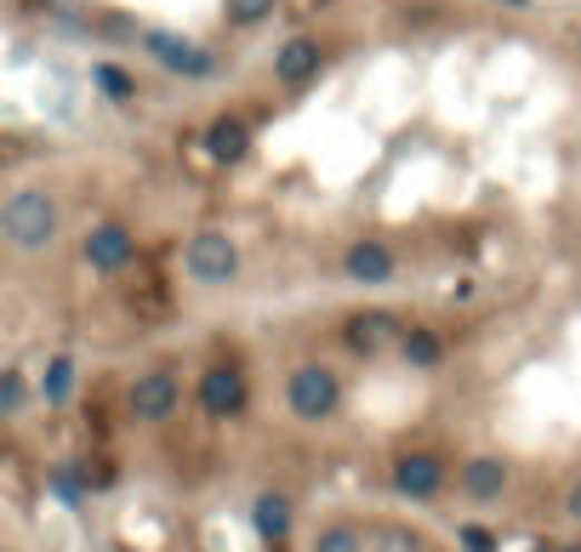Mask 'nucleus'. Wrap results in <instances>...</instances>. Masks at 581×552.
<instances>
[{"label":"nucleus","instance_id":"obj_1","mask_svg":"<svg viewBox=\"0 0 581 552\" xmlns=\"http://www.w3.org/2000/svg\"><path fill=\"white\" fill-rule=\"evenodd\" d=\"M0 239H7L12 250H23V257L46 250V245L58 239V199L46 194V188L7 194V206H0Z\"/></svg>","mask_w":581,"mask_h":552},{"label":"nucleus","instance_id":"obj_2","mask_svg":"<svg viewBox=\"0 0 581 552\" xmlns=\"http://www.w3.org/2000/svg\"><path fill=\"white\" fill-rule=\"evenodd\" d=\"M285 405L297 422H331L343 411V376L331 365H297L285 376Z\"/></svg>","mask_w":581,"mask_h":552},{"label":"nucleus","instance_id":"obj_3","mask_svg":"<svg viewBox=\"0 0 581 552\" xmlns=\"http://www.w3.org/2000/svg\"><path fill=\"white\" fill-rule=\"evenodd\" d=\"M183 274H188L194 285H206V290L228 285V279L239 274V239H234L228 228L188 234V245H183Z\"/></svg>","mask_w":581,"mask_h":552},{"label":"nucleus","instance_id":"obj_4","mask_svg":"<svg viewBox=\"0 0 581 552\" xmlns=\"http://www.w3.org/2000/svg\"><path fill=\"white\" fill-rule=\"evenodd\" d=\"M126 405H131V422H142V427L171 422V416H177V405H183V376H177L171 365L142 371V376L131 382V393H126Z\"/></svg>","mask_w":581,"mask_h":552},{"label":"nucleus","instance_id":"obj_5","mask_svg":"<svg viewBox=\"0 0 581 552\" xmlns=\"http://www.w3.org/2000/svg\"><path fill=\"white\" fill-rule=\"evenodd\" d=\"M142 52H149L166 75H183V80H211L217 75V58L206 52L200 40H183L171 29H142Z\"/></svg>","mask_w":581,"mask_h":552},{"label":"nucleus","instance_id":"obj_6","mask_svg":"<svg viewBox=\"0 0 581 552\" xmlns=\"http://www.w3.org/2000/svg\"><path fill=\"white\" fill-rule=\"evenodd\" d=\"M80 257H86L91 274H120V268H131V257H137V239H131L126 223H97V228H86V239H80Z\"/></svg>","mask_w":581,"mask_h":552},{"label":"nucleus","instance_id":"obj_7","mask_svg":"<svg viewBox=\"0 0 581 552\" xmlns=\"http://www.w3.org/2000/svg\"><path fill=\"white\" fill-rule=\"evenodd\" d=\"M343 274H348V285H387L400 274V257H394V245L387 239H354L348 250H343Z\"/></svg>","mask_w":581,"mask_h":552},{"label":"nucleus","instance_id":"obj_8","mask_svg":"<svg viewBox=\"0 0 581 552\" xmlns=\"http://www.w3.org/2000/svg\"><path fill=\"white\" fill-rule=\"evenodd\" d=\"M246 376H239L234 365H211L206 376H200V411L211 416V422H228V416H239L246 411Z\"/></svg>","mask_w":581,"mask_h":552},{"label":"nucleus","instance_id":"obj_9","mask_svg":"<svg viewBox=\"0 0 581 552\" xmlns=\"http://www.w3.org/2000/svg\"><path fill=\"white\" fill-rule=\"evenodd\" d=\"M394 490L405 501H433V495L445 490V462L427 456V450H411V456L394 462Z\"/></svg>","mask_w":581,"mask_h":552},{"label":"nucleus","instance_id":"obj_10","mask_svg":"<svg viewBox=\"0 0 581 552\" xmlns=\"http://www.w3.org/2000/svg\"><path fill=\"white\" fill-rule=\"evenodd\" d=\"M290 524H297V507H290V495H279V490H263V495L252 501V530H257V541H263V546L285 552V541H290Z\"/></svg>","mask_w":581,"mask_h":552},{"label":"nucleus","instance_id":"obj_11","mask_svg":"<svg viewBox=\"0 0 581 552\" xmlns=\"http://www.w3.org/2000/svg\"><path fill=\"white\" fill-rule=\"evenodd\" d=\"M75 387H80V359L75 354H52L40 365V376H35V398L46 411H63L75 398Z\"/></svg>","mask_w":581,"mask_h":552},{"label":"nucleus","instance_id":"obj_12","mask_svg":"<svg viewBox=\"0 0 581 552\" xmlns=\"http://www.w3.org/2000/svg\"><path fill=\"white\" fill-rule=\"evenodd\" d=\"M314 75H319V40L297 34V40H285L274 52V80L279 86H308Z\"/></svg>","mask_w":581,"mask_h":552},{"label":"nucleus","instance_id":"obj_13","mask_svg":"<svg viewBox=\"0 0 581 552\" xmlns=\"http://www.w3.org/2000/svg\"><path fill=\"white\" fill-rule=\"evenodd\" d=\"M206 155H211L217 166H239V160L252 155V126L239 120V115L211 120V131H206Z\"/></svg>","mask_w":581,"mask_h":552},{"label":"nucleus","instance_id":"obj_14","mask_svg":"<svg viewBox=\"0 0 581 552\" xmlns=\"http://www.w3.org/2000/svg\"><path fill=\"white\" fill-rule=\"evenodd\" d=\"M462 490H467V501H502V490H508V462L502 456H473V462H462Z\"/></svg>","mask_w":581,"mask_h":552},{"label":"nucleus","instance_id":"obj_15","mask_svg":"<svg viewBox=\"0 0 581 552\" xmlns=\"http://www.w3.org/2000/svg\"><path fill=\"white\" fill-rule=\"evenodd\" d=\"M343 336H348V347H354V354H376V347H387V342L400 336V325H394V314L371 308V314H354Z\"/></svg>","mask_w":581,"mask_h":552},{"label":"nucleus","instance_id":"obj_16","mask_svg":"<svg viewBox=\"0 0 581 552\" xmlns=\"http://www.w3.org/2000/svg\"><path fill=\"white\" fill-rule=\"evenodd\" d=\"M400 354H405V365H416V371H433V365L445 359V342H440V331L411 325V331L400 336Z\"/></svg>","mask_w":581,"mask_h":552},{"label":"nucleus","instance_id":"obj_17","mask_svg":"<svg viewBox=\"0 0 581 552\" xmlns=\"http://www.w3.org/2000/svg\"><path fill=\"white\" fill-rule=\"evenodd\" d=\"M314 552H365V535H360V524L336 519V524H325V530L314 535Z\"/></svg>","mask_w":581,"mask_h":552},{"label":"nucleus","instance_id":"obj_18","mask_svg":"<svg viewBox=\"0 0 581 552\" xmlns=\"http://www.w3.org/2000/svg\"><path fill=\"white\" fill-rule=\"evenodd\" d=\"M274 7H279V0H223L228 23H239V29H257L263 18H274Z\"/></svg>","mask_w":581,"mask_h":552},{"label":"nucleus","instance_id":"obj_19","mask_svg":"<svg viewBox=\"0 0 581 552\" xmlns=\"http://www.w3.org/2000/svg\"><path fill=\"white\" fill-rule=\"evenodd\" d=\"M29 405V376L23 371H0V416H18Z\"/></svg>","mask_w":581,"mask_h":552},{"label":"nucleus","instance_id":"obj_20","mask_svg":"<svg viewBox=\"0 0 581 552\" xmlns=\"http://www.w3.org/2000/svg\"><path fill=\"white\" fill-rule=\"evenodd\" d=\"M91 80L104 86V91L115 97V103H126V97H131V75H126V69H115V63H97V69H91Z\"/></svg>","mask_w":581,"mask_h":552},{"label":"nucleus","instance_id":"obj_21","mask_svg":"<svg viewBox=\"0 0 581 552\" xmlns=\"http://www.w3.org/2000/svg\"><path fill=\"white\" fill-rule=\"evenodd\" d=\"M456 546L462 552H502V541L484 530V524H456Z\"/></svg>","mask_w":581,"mask_h":552},{"label":"nucleus","instance_id":"obj_22","mask_svg":"<svg viewBox=\"0 0 581 552\" xmlns=\"http://www.w3.org/2000/svg\"><path fill=\"white\" fill-rule=\"evenodd\" d=\"M365 552H416V541H411L405 530H382L376 546H365Z\"/></svg>","mask_w":581,"mask_h":552},{"label":"nucleus","instance_id":"obj_23","mask_svg":"<svg viewBox=\"0 0 581 552\" xmlns=\"http://www.w3.org/2000/svg\"><path fill=\"white\" fill-rule=\"evenodd\" d=\"M52 484H58V495H69V501H75V495H80L91 479H80L75 467H58V473H52Z\"/></svg>","mask_w":581,"mask_h":552},{"label":"nucleus","instance_id":"obj_24","mask_svg":"<svg viewBox=\"0 0 581 552\" xmlns=\"http://www.w3.org/2000/svg\"><path fill=\"white\" fill-rule=\"evenodd\" d=\"M564 519H570V524H581V479H575V484H570V495H564Z\"/></svg>","mask_w":581,"mask_h":552},{"label":"nucleus","instance_id":"obj_25","mask_svg":"<svg viewBox=\"0 0 581 552\" xmlns=\"http://www.w3.org/2000/svg\"><path fill=\"white\" fill-rule=\"evenodd\" d=\"M502 7H530V0H502Z\"/></svg>","mask_w":581,"mask_h":552}]
</instances>
